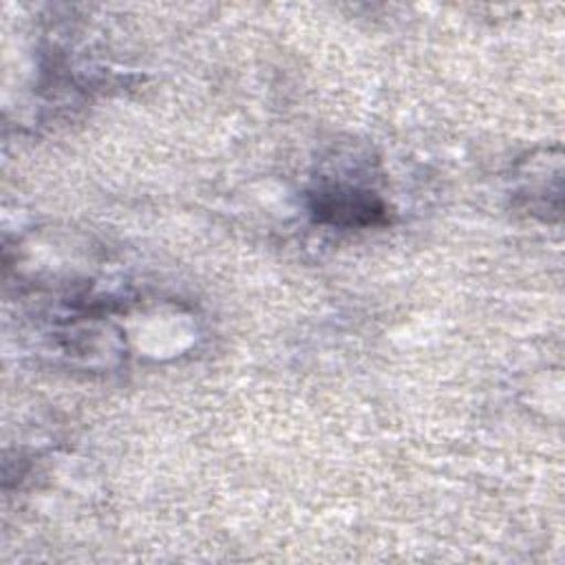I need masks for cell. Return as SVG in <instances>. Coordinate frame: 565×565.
Instances as JSON below:
<instances>
[{"instance_id": "obj_1", "label": "cell", "mask_w": 565, "mask_h": 565, "mask_svg": "<svg viewBox=\"0 0 565 565\" xmlns=\"http://www.w3.org/2000/svg\"><path fill=\"white\" fill-rule=\"evenodd\" d=\"M311 212L318 221L338 227L377 225L386 216V207L380 199L349 185H329L313 192Z\"/></svg>"}]
</instances>
